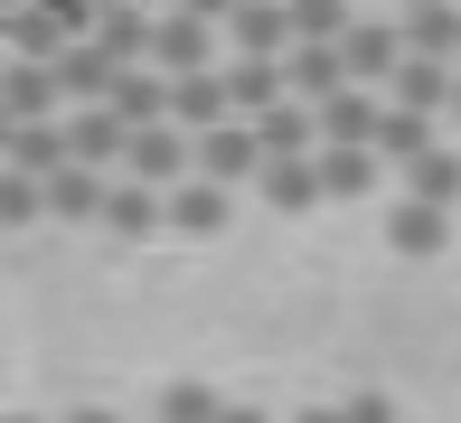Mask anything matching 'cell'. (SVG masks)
I'll list each match as a JSON object with an SVG mask.
<instances>
[{
	"mask_svg": "<svg viewBox=\"0 0 461 423\" xmlns=\"http://www.w3.org/2000/svg\"><path fill=\"white\" fill-rule=\"evenodd\" d=\"M339 57H348V85H358V94H376V85H395L405 76V19H358V29L339 38Z\"/></svg>",
	"mask_w": 461,
	"mask_h": 423,
	"instance_id": "cell-2",
	"label": "cell"
},
{
	"mask_svg": "<svg viewBox=\"0 0 461 423\" xmlns=\"http://www.w3.org/2000/svg\"><path fill=\"white\" fill-rule=\"evenodd\" d=\"M67 132H76V169H113V160H132V122H113V113H67Z\"/></svg>",
	"mask_w": 461,
	"mask_h": 423,
	"instance_id": "cell-12",
	"label": "cell"
},
{
	"mask_svg": "<svg viewBox=\"0 0 461 423\" xmlns=\"http://www.w3.org/2000/svg\"><path fill=\"white\" fill-rule=\"evenodd\" d=\"M292 423H348V405H311V414H292Z\"/></svg>",
	"mask_w": 461,
	"mask_h": 423,
	"instance_id": "cell-25",
	"label": "cell"
},
{
	"mask_svg": "<svg viewBox=\"0 0 461 423\" xmlns=\"http://www.w3.org/2000/svg\"><path fill=\"white\" fill-rule=\"evenodd\" d=\"M67 423H113V414H104V405H86V414H67Z\"/></svg>",
	"mask_w": 461,
	"mask_h": 423,
	"instance_id": "cell-27",
	"label": "cell"
},
{
	"mask_svg": "<svg viewBox=\"0 0 461 423\" xmlns=\"http://www.w3.org/2000/svg\"><path fill=\"white\" fill-rule=\"evenodd\" d=\"M104 226L113 236H151V226H170V198H151V188H132V179H113V207H104Z\"/></svg>",
	"mask_w": 461,
	"mask_h": 423,
	"instance_id": "cell-16",
	"label": "cell"
},
{
	"mask_svg": "<svg viewBox=\"0 0 461 423\" xmlns=\"http://www.w3.org/2000/svg\"><path fill=\"white\" fill-rule=\"evenodd\" d=\"M226 207H236V198H226V188L188 179L179 198H170V226H179V236H217V226H226Z\"/></svg>",
	"mask_w": 461,
	"mask_h": 423,
	"instance_id": "cell-18",
	"label": "cell"
},
{
	"mask_svg": "<svg viewBox=\"0 0 461 423\" xmlns=\"http://www.w3.org/2000/svg\"><path fill=\"white\" fill-rule=\"evenodd\" d=\"M151 414H160V423H226V405H217L207 386H170V395H160Z\"/></svg>",
	"mask_w": 461,
	"mask_h": 423,
	"instance_id": "cell-23",
	"label": "cell"
},
{
	"mask_svg": "<svg viewBox=\"0 0 461 423\" xmlns=\"http://www.w3.org/2000/svg\"><path fill=\"white\" fill-rule=\"evenodd\" d=\"M217 57V19L207 10H160V38H151V67L170 76V85H188V76H217L207 67Z\"/></svg>",
	"mask_w": 461,
	"mask_h": 423,
	"instance_id": "cell-3",
	"label": "cell"
},
{
	"mask_svg": "<svg viewBox=\"0 0 461 423\" xmlns=\"http://www.w3.org/2000/svg\"><path fill=\"white\" fill-rule=\"evenodd\" d=\"M433 151H443V141H433V122L424 113H395V104H386V132H376V160H433Z\"/></svg>",
	"mask_w": 461,
	"mask_h": 423,
	"instance_id": "cell-17",
	"label": "cell"
},
{
	"mask_svg": "<svg viewBox=\"0 0 461 423\" xmlns=\"http://www.w3.org/2000/svg\"><path fill=\"white\" fill-rule=\"evenodd\" d=\"M321 188L330 198H367L376 188V151H321Z\"/></svg>",
	"mask_w": 461,
	"mask_h": 423,
	"instance_id": "cell-21",
	"label": "cell"
},
{
	"mask_svg": "<svg viewBox=\"0 0 461 423\" xmlns=\"http://www.w3.org/2000/svg\"><path fill=\"white\" fill-rule=\"evenodd\" d=\"M226 94H236V122H274L292 104V76L264 67V57H236V67H226Z\"/></svg>",
	"mask_w": 461,
	"mask_h": 423,
	"instance_id": "cell-8",
	"label": "cell"
},
{
	"mask_svg": "<svg viewBox=\"0 0 461 423\" xmlns=\"http://www.w3.org/2000/svg\"><path fill=\"white\" fill-rule=\"evenodd\" d=\"M452 122H461V94H452Z\"/></svg>",
	"mask_w": 461,
	"mask_h": 423,
	"instance_id": "cell-29",
	"label": "cell"
},
{
	"mask_svg": "<svg viewBox=\"0 0 461 423\" xmlns=\"http://www.w3.org/2000/svg\"><path fill=\"white\" fill-rule=\"evenodd\" d=\"M113 207V179H95V169H67V179H48V217H67V226H86Z\"/></svg>",
	"mask_w": 461,
	"mask_h": 423,
	"instance_id": "cell-15",
	"label": "cell"
},
{
	"mask_svg": "<svg viewBox=\"0 0 461 423\" xmlns=\"http://www.w3.org/2000/svg\"><path fill=\"white\" fill-rule=\"evenodd\" d=\"M405 48L433 57V67H452V48H461V10H405Z\"/></svg>",
	"mask_w": 461,
	"mask_h": 423,
	"instance_id": "cell-19",
	"label": "cell"
},
{
	"mask_svg": "<svg viewBox=\"0 0 461 423\" xmlns=\"http://www.w3.org/2000/svg\"><path fill=\"white\" fill-rule=\"evenodd\" d=\"M0 169H10V179H67L76 169V132L67 122H38V132H0Z\"/></svg>",
	"mask_w": 461,
	"mask_h": 423,
	"instance_id": "cell-5",
	"label": "cell"
},
{
	"mask_svg": "<svg viewBox=\"0 0 461 423\" xmlns=\"http://www.w3.org/2000/svg\"><path fill=\"white\" fill-rule=\"evenodd\" d=\"M452 94H461V76L452 67H433V57H405V76H395L386 85V104H395V113H452Z\"/></svg>",
	"mask_w": 461,
	"mask_h": 423,
	"instance_id": "cell-10",
	"label": "cell"
},
{
	"mask_svg": "<svg viewBox=\"0 0 461 423\" xmlns=\"http://www.w3.org/2000/svg\"><path fill=\"white\" fill-rule=\"evenodd\" d=\"M283 76H292V104H311V113H330L339 94H358L339 48H292V57H283Z\"/></svg>",
	"mask_w": 461,
	"mask_h": 423,
	"instance_id": "cell-7",
	"label": "cell"
},
{
	"mask_svg": "<svg viewBox=\"0 0 461 423\" xmlns=\"http://www.w3.org/2000/svg\"><path fill=\"white\" fill-rule=\"evenodd\" d=\"M38 217H48V188H38V179H10V169H0V226L19 236V226H38Z\"/></svg>",
	"mask_w": 461,
	"mask_h": 423,
	"instance_id": "cell-22",
	"label": "cell"
},
{
	"mask_svg": "<svg viewBox=\"0 0 461 423\" xmlns=\"http://www.w3.org/2000/svg\"><path fill=\"white\" fill-rule=\"evenodd\" d=\"M10 423H38V414H10Z\"/></svg>",
	"mask_w": 461,
	"mask_h": 423,
	"instance_id": "cell-28",
	"label": "cell"
},
{
	"mask_svg": "<svg viewBox=\"0 0 461 423\" xmlns=\"http://www.w3.org/2000/svg\"><path fill=\"white\" fill-rule=\"evenodd\" d=\"M348 423H395V395H348Z\"/></svg>",
	"mask_w": 461,
	"mask_h": 423,
	"instance_id": "cell-24",
	"label": "cell"
},
{
	"mask_svg": "<svg viewBox=\"0 0 461 423\" xmlns=\"http://www.w3.org/2000/svg\"><path fill=\"white\" fill-rule=\"evenodd\" d=\"M264 132V160H321L311 151V141H321V113H311V104H283L274 122H255Z\"/></svg>",
	"mask_w": 461,
	"mask_h": 423,
	"instance_id": "cell-14",
	"label": "cell"
},
{
	"mask_svg": "<svg viewBox=\"0 0 461 423\" xmlns=\"http://www.w3.org/2000/svg\"><path fill=\"white\" fill-rule=\"evenodd\" d=\"M264 169H274V160H264V132H255V122H217V132H198V179L207 188L236 198V188L264 179Z\"/></svg>",
	"mask_w": 461,
	"mask_h": 423,
	"instance_id": "cell-1",
	"label": "cell"
},
{
	"mask_svg": "<svg viewBox=\"0 0 461 423\" xmlns=\"http://www.w3.org/2000/svg\"><path fill=\"white\" fill-rule=\"evenodd\" d=\"M226 423H274V414H255V405H226Z\"/></svg>",
	"mask_w": 461,
	"mask_h": 423,
	"instance_id": "cell-26",
	"label": "cell"
},
{
	"mask_svg": "<svg viewBox=\"0 0 461 423\" xmlns=\"http://www.w3.org/2000/svg\"><path fill=\"white\" fill-rule=\"evenodd\" d=\"M0 38H10V57H19V67H57V57L76 48V38H67V19H57V10H38V0H10V10H0Z\"/></svg>",
	"mask_w": 461,
	"mask_h": 423,
	"instance_id": "cell-6",
	"label": "cell"
},
{
	"mask_svg": "<svg viewBox=\"0 0 461 423\" xmlns=\"http://www.w3.org/2000/svg\"><path fill=\"white\" fill-rule=\"evenodd\" d=\"M255 188L283 207V217H302V207H321V198H330V188H321V160H274Z\"/></svg>",
	"mask_w": 461,
	"mask_h": 423,
	"instance_id": "cell-13",
	"label": "cell"
},
{
	"mask_svg": "<svg viewBox=\"0 0 461 423\" xmlns=\"http://www.w3.org/2000/svg\"><path fill=\"white\" fill-rule=\"evenodd\" d=\"M386 245L405 254V264H433V254L452 245V217H443V207H424V198H405V207L386 217Z\"/></svg>",
	"mask_w": 461,
	"mask_h": 423,
	"instance_id": "cell-11",
	"label": "cell"
},
{
	"mask_svg": "<svg viewBox=\"0 0 461 423\" xmlns=\"http://www.w3.org/2000/svg\"><path fill=\"white\" fill-rule=\"evenodd\" d=\"M405 188H414L424 207H443V217H452V198H461V151H433V160H414V169H405Z\"/></svg>",
	"mask_w": 461,
	"mask_h": 423,
	"instance_id": "cell-20",
	"label": "cell"
},
{
	"mask_svg": "<svg viewBox=\"0 0 461 423\" xmlns=\"http://www.w3.org/2000/svg\"><path fill=\"white\" fill-rule=\"evenodd\" d=\"M104 113L132 122V132H160V122H170V76H160V67H122V85H113Z\"/></svg>",
	"mask_w": 461,
	"mask_h": 423,
	"instance_id": "cell-9",
	"label": "cell"
},
{
	"mask_svg": "<svg viewBox=\"0 0 461 423\" xmlns=\"http://www.w3.org/2000/svg\"><path fill=\"white\" fill-rule=\"evenodd\" d=\"M57 104H67L57 67H19V57H0V132H38V122H57Z\"/></svg>",
	"mask_w": 461,
	"mask_h": 423,
	"instance_id": "cell-4",
	"label": "cell"
}]
</instances>
